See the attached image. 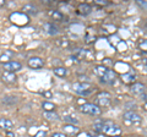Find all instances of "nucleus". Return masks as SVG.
Returning <instances> with one entry per match:
<instances>
[{"label":"nucleus","mask_w":147,"mask_h":137,"mask_svg":"<svg viewBox=\"0 0 147 137\" xmlns=\"http://www.w3.org/2000/svg\"><path fill=\"white\" fill-rule=\"evenodd\" d=\"M3 68L5 71L13 72V74H15L16 71H20L21 70L22 65L18 61H6V62H3Z\"/></svg>","instance_id":"nucleus-4"},{"label":"nucleus","mask_w":147,"mask_h":137,"mask_svg":"<svg viewBox=\"0 0 147 137\" xmlns=\"http://www.w3.org/2000/svg\"><path fill=\"white\" fill-rule=\"evenodd\" d=\"M1 79L4 82H6V83H13V82H16V75L13 74V72L4 71L1 75Z\"/></svg>","instance_id":"nucleus-9"},{"label":"nucleus","mask_w":147,"mask_h":137,"mask_svg":"<svg viewBox=\"0 0 147 137\" xmlns=\"http://www.w3.org/2000/svg\"><path fill=\"white\" fill-rule=\"evenodd\" d=\"M136 76H135V72L134 71H130L129 74H124L121 75V80L125 82V83H132L135 81Z\"/></svg>","instance_id":"nucleus-13"},{"label":"nucleus","mask_w":147,"mask_h":137,"mask_svg":"<svg viewBox=\"0 0 147 137\" xmlns=\"http://www.w3.org/2000/svg\"><path fill=\"white\" fill-rule=\"evenodd\" d=\"M12 126H13V122L11 120H9V119H4V118L0 119V127H1L3 130H10Z\"/></svg>","instance_id":"nucleus-15"},{"label":"nucleus","mask_w":147,"mask_h":137,"mask_svg":"<svg viewBox=\"0 0 147 137\" xmlns=\"http://www.w3.org/2000/svg\"><path fill=\"white\" fill-rule=\"evenodd\" d=\"M5 60H7V56L3 54V55H1V61H5Z\"/></svg>","instance_id":"nucleus-34"},{"label":"nucleus","mask_w":147,"mask_h":137,"mask_svg":"<svg viewBox=\"0 0 147 137\" xmlns=\"http://www.w3.org/2000/svg\"><path fill=\"white\" fill-rule=\"evenodd\" d=\"M142 108H144V110H146V111H147V103H145V104H144V107H142Z\"/></svg>","instance_id":"nucleus-36"},{"label":"nucleus","mask_w":147,"mask_h":137,"mask_svg":"<svg viewBox=\"0 0 147 137\" xmlns=\"http://www.w3.org/2000/svg\"><path fill=\"white\" fill-rule=\"evenodd\" d=\"M80 110L84 114H90V115H99L102 113V109L97 104H93V103H85L84 105H81Z\"/></svg>","instance_id":"nucleus-1"},{"label":"nucleus","mask_w":147,"mask_h":137,"mask_svg":"<svg viewBox=\"0 0 147 137\" xmlns=\"http://www.w3.org/2000/svg\"><path fill=\"white\" fill-rule=\"evenodd\" d=\"M63 120L65 122H67V124H70V125H79L80 124V121L77 120L76 118H74V116H64Z\"/></svg>","instance_id":"nucleus-22"},{"label":"nucleus","mask_w":147,"mask_h":137,"mask_svg":"<svg viewBox=\"0 0 147 137\" xmlns=\"http://www.w3.org/2000/svg\"><path fill=\"white\" fill-rule=\"evenodd\" d=\"M54 74L57 76H60V77H64L66 75V68L64 67H55L54 68Z\"/></svg>","instance_id":"nucleus-24"},{"label":"nucleus","mask_w":147,"mask_h":137,"mask_svg":"<svg viewBox=\"0 0 147 137\" xmlns=\"http://www.w3.org/2000/svg\"><path fill=\"white\" fill-rule=\"evenodd\" d=\"M146 26H147V20H146Z\"/></svg>","instance_id":"nucleus-37"},{"label":"nucleus","mask_w":147,"mask_h":137,"mask_svg":"<svg viewBox=\"0 0 147 137\" xmlns=\"http://www.w3.org/2000/svg\"><path fill=\"white\" fill-rule=\"evenodd\" d=\"M96 3L99 4V5H107V4H108L105 0H96Z\"/></svg>","instance_id":"nucleus-31"},{"label":"nucleus","mask_w":147,"mask_h":137,"mask_svg":"<svg viewBox=\"0 0 147 137\" xmlns=\"http://www.w3.org/2000/svg\"><path fill=\"white\" fill-rule=\"evenodd\" d=\"M22 11L24 13H28V15H36L38 12V9H37L33 4H26V5L22 7Z\"/></svg>","instance_id":"nucleus-12"},{"label":"nucleus","mask_w":147,"mask_h":137,"mask_svg":"<svg viewBox=\"0 0 147 137\" xmlns=\"http://www.w3.org/2000/svg\"><path fill=\"white\" fill-rule=\"evenodd\" d=\"M42 94H43V95H45V97H48V98L52 97V92H49V91H45V92H43Z\"/></svg>","instance_id":"nucleus-32"},{"label":"nucleus","mask_w":147,"mask_h":137,"mask_svg":"<svg viewBox=\"0 0 147 137\" xmlns=\"http://www.w3.org/2000/svg\"><path fill=\"white\" fill-rule=\"evenodd\" d=\"M1 102L4 104H7V105H12V104H15L17 102V99H16V97H12V95H5Z\"/></svg>","instance_id":"nucleus-20"},{"label":"nucleus","mask_w":147,"mask_h":137,"mask_svg":"<svg viewBox=\"0 0 147 137\" xmlns=\"http://www.w3.org/2000/svg\"><path fill=\"white\" fill-rule=\"evenodd\" d=\"M145 91H146V86L140 83V82H136V83H132L131 86V92L134 94H145Z\"/></svg>","instance_id":"nucleus-7"},{"label":"nucleus","mask_w":147,"mask_h":137,"mask_svg":"<svg viewBox=\"0 0 147 137\" xmlns=\"http://www.w3.org/2000/svg\"><path fill=\"white\" fill-rule=\"evenodd\" d=\"M50 137H65V135H64V134H60V132H55V134H53Z\"/></svg>","instance_id":"nucleus-29"},{"label":"nucleus","mask_w":147,"mask_h":137,"mask_svg":"<svg viewBox=\"0 0 147 137\" xmlns=\"http://www.w3.org/2000/svg\"><path fill=\"white\" fill-rule=\"evenodd\" d=\"M141 98L144 99V100H146V103H147V94H142V95H141Z\"/></svg>","instance_id":"nucleus-35"},{"label":"nucleus","mask_w":147,"mask_h":137,"mask_svg":"<svg viewBox=\"0 0 147 137\" xmlns=\"http://www.w3.org/2000/svg\"><path fill=\"white\" fill-rule=\"evenodd\" d=\"M74 55L79 59V60H81V59H84L86 56V50L81 49V48H77V49L74 50Z\"/></svg>","instance_id":"nucleus-21"},{"label":"nucleus","mask_w":147,"mask_h":137,"mask_svg":"<svg viewBox=\"0 0 147 137\" xmlns=\"http://www.w3.org/2000/svg\"><path fill=\"white\" fill-rule=\"evenodd\" d=\"M109 103H110V97H109V94L108 93H99L98 95V98L96 99V104L99 107H107L109 105Z\"/></svg>","instance_id":"nucleus-5"},{"label":"nucleus","mask_w":147,"mask_h":137,"mask_svg":"<svg viewBox=\"0 0 147 137\" xmlns=\"http://www.w3.org/2000/svg\"><path fill=\"white\" fill-rule=\"evenodd\" d=\"M43 116L45 119H48V120H50V121H58V120H60V116H59L55 111H44L43 113Z\"/></svg>","instance_id":"nucleus-16"},{"label":"nucleus","mask_w":147,"mask_h":137,"mask_svg":"<svg viewBox=\"0 0 147 137\" xmlns=\"http://www.w3.org/2000/svg\"><path fill=\"white\" fill-rule=\"evenodd\" d=\"M63 130L65 134H69V135H75L79 132V127L75 126V125H70V124H67L63 127Z\"/></svg>","instance_id":"nucleus-14"},{"label":"nucleus","mask_w":147,"mask_h":137,"mask_svg":"<svg viewBox=\"0 0 147 137\" xmlns=\"http://www.w3.org/2000/svg\"><path fill=\"white\" fill-rule=\"evenodd\" d=\"M142 64H144V66H145L146 71H147V58L146 59H142Z\"/></svg>","instance_id":"nucleus-33"},{"label":"nucleus","mask_w":147,"mask_h":137,"mask_svg":"<svg viewBox=\"0 0 147 137\" xmlns=\"http://www.w3.org/2000/svg\"><path fill=\"white\" fill-rule=\"evenodd\" d=\"M42 107L44 109V111H54V109H55V105L50 102H43Z\"/></svg>","instance_id":"nucleus-23"},{"label":"nucleus","mask_w":147,"mask_h":137,"mask_svg":"<svg viewBox=\"0 0 147 137\" xmlns=\"http://www.w3.org/2000/svg\"><path fill=\"white\" fill-rule=\"evenodd\" d=\"M137 4L140 6H142L144 9H147V1H141V0H137Z\"/></svg>","instance_id":"nucleus-28"},{"label":"nucleus","mask_w":147,"mask_h":137,"mask_svg":"<svg viewBox=\"0 0 147 137\" xmlns=\"http://www.w3.org/2000/svg\"><path fill=\"white\" fill-rule=\"evenodd\" d=\"M28 66L32 68H42L44 66V61L43 59H40L38 56H33L28 60Z\"/></svg>","instance_id":"nucleus-6"},{"label":"nucleus","mask_w":147,"mask_h":137,"mask_svg":"<svg viewBox=\"0 0 147 137\" xmlns=\"http://www.w3.org/2000/svg\"><path fill=\"white\" fill-rule=\"evenodd\" d=\"M107 71H108V68L105 66H103V65H98V66L94 67V74L97 76H99L100 79H102V77L107 74Z\"/></svg>","instance_id":"nucleus-18"},{"label":"nucleus","mask_w":147,"mask_h":137,"mask_svg":"<svg viewBox=\"0 0 147 137\" xmlns=\"http://www.w3.org/2000/svg\"><path fill=\"white\" fill-rule=\"evenodd\" d=\"M130 137H136V136H130Z\"/></svg>","instance_id":"nucleus-38"},{"label":"nucleus","mask_w":147,"mask_h":137,"mask_svg":"<svg viewBox=\"0 0 147 137\" xmlns=\"http://www.w3.org/2000/svg\"><path fill=\"white\" fill-rule=\"evenodd\" d=\"M44 31L50 36H55V34L59 33L58 27L55 26L54 24H52V22H47V24H44Z\"/></svg>","instance_id":"nucleus-8"},{"label":"nucleus","mask_w":147,"mask_h":137,"mask_svg":"<svg viewBox=\"0 0 147 137\" xmlns=\"http://www.w3.org/2000/svg\"><path fill=\"white\" fill-rule=\"evenodd\" d=\"M45 135H47V134H45V131H39L34 137H45Z\"/></svg>","instance_id":"nucleus-30"},{"label":"nucleus","mask_w":147,"mask_h":137,"mask_svg":"<svg viewBox=\"0 0 147 137\" xmlns=\"http://www.w3.org/2000/svg\"><path fill=\"white\" fill-rule=\"evenodd\" d=\"M57 44L59 45V47H61V48H67L69 47V40L65 39V38H61V39H58L57 40Z\"/></svg>","instance_id":"nucleus-25"},{"label":"nucleus","mask_w":147,"mask_h":137,"mask_svg":"<svg viewBox=\"0 0 147 137\" xmlns=\"http://www.w3.org/2000/svg\"><path fill=\"white\" fill-rule=\"evenodd\" d=\"M139 48L142 50V52H146L147 53V39H140Z\"/></svg>","instance_id":"nucleus-26"},{"label":"nucleus","mask_w":147,"mask_h":137,"mask_svg":"<svg viewBox=\"0 0 147 137\" xmlns=\"http://www.w3.org/2000/svg\"><path fill=\"white\" fill-rule=\"evenodd\" d=\"M121 132V129L118 125H115L113 121H104V127H103V134H107L110 136L119 135Z\"/></svg>","instance_id":"nucleus-2"},{"label":"nucleus","mask_w":147,"mask_h":137,"mask_svg":"<svg viewBox=\"0 0 147 137\" xmlns=\"http://www.w3.org/2000/svg\"><path fill=\"white\" fill-rule=\"evenodd\" d=\"M72 88L75 92H82V91H87L91 89L90 83H85V82H79V83H74Z\"/></svg>","instance_id":"nucleus-11"},{"label":"nucleus","mask_w":147,"mask_h":137,"mask_svg":"<svg viewBox=\"0 0 147 137\" xmlns=\"http://www.w3.org/2000/svg\"><path fill=\"white\" fill-rule=\"evenodd\" d=\"M114 80H115V72H114L113 70H109V68H108L107 74L100 79V81L104 82V83H113Z\"/></svg>","instance_id":"nucleus-10"},{"label":"nucleus","mask_w":147,"mask_h":137,"mask_svg":"<svg viewBox=\"0 0 147 137\" xmlns=\"http://www.w3.org/2000/svg\"><path fill=\"white\" fill-rule=\"evenodd\" d=\"M79 11H80V13H82V15H88V13L92 11V7L88 5V4L82 3L79 5Z\"/></svg>","instance_id":"nucleus-17"},{"label":"nucleus","mask_w":147,"mask_h":137,"mask_svg":"<svg viewBox=\"0 0 147 137\" xmlns=\"http://www.w3.org/2000/svg\"><path fill=\"white\" fill-rule=\"evenodd\" d=\"M77 94H80V95H88L92 93V88L91 89H87V91H82V92H76Z\"/></svg>","instance_id":"nucleus-27"},{"label":"nucleus","mask_w":147,"mask_h":137,"mask_svg":"<svg viewBox=\"0 0 147 137\" xmlns=\"http://www.w3.org/2000/svg\"><path fill=\"white\" fill-rule=\"evenodd\" d=\"M123 119L125 120V122H127V124H140L141 120H142L141 115H139L136 111H132V110H127L123 115Z\"/></svg>","instance_id":"nucleus-3"},{"label":"nucleus","mask_w":147,"mask_h":137,"mask_svg":"<svg viewBox=\"0 0 147 137\" xmlns=\"http://www.w3.org/2000/svg\"><path fill=\"white\" fill-rule=\"evenodd\" d=\"M49 16L52 17V19L54 21H61L64 19V16H63V13L60 11H57V10H52V11H49Z\"/></svg>","instance_id":"nucleus-19"}]
</instances>
